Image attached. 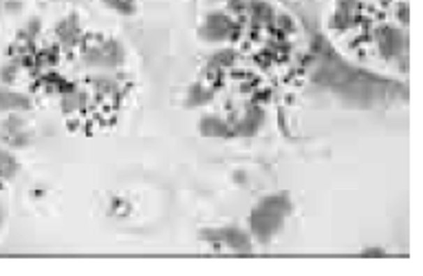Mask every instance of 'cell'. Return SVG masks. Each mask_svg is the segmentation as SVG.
<instances>
[{"instance_id": "obj_17", "label": "cell", "mask_w": 423, "mask_h": 276, "mask_svg": "<svg viewBox=\"0 0 423 276\" xmlns=\"http://www.w3.org/2000/svg\"><path fill=\"white\" fill-rule=\"evenodd\" d=\"M18 73V64H5L3 68H0V82H5V85H9V82H13V78H16Z\"/></svg>"}, {"instance_id": "obj_10", "label": "cell", "mask_w": 423, "mask_h": 276, "mask_svg": "<svg viewBox=\"0 0 423 276\" xmlns=\"http://www.w3.org/2000/svg\"><path fill=\"white\" fill-rule=\"evenodd\" d=\"M249 16L253 20L256 27H265V24H274L276 20V11L269 3H265V0H249Z\"/></svg>"}, {"instance_id": "obj_21", "label": "cell", "mask_w": 423, "mask_h": 276, "mask_svg": "<svg viewBox=\"0 0 423 276\" xmlns=\"http://www.w3.org/2000/svg\"><path fill=\"white\" fill-rule=\"evenodd\" d=\"M399 20L408 24V5H399Z\"/></svg>"}, {"instance_id": "obj_19", "label": "cell", "mask_w": 423, "mask_h": 276, "mask_svg": "<svg viewBox=\"0 0 423 276\" xmlns=\"http://www.w3.org/2000/svg\"><path fill=\"white\" fill-rule=\"evenodd\" d=\"M362 254L364 256H386V252L382 250V247H366Z\"/></svg>"}, {"instance_id": "obj_13", "label": "cell", "mask_w": 423, "mask_h": 276, "mask_svg": "<svg viewBox=\"0 0 423 276\" xmlns=\"http://www.w3.org/2000/svg\"><path fill=\"white\" fill-rule=\"evenodd\" d=\"M84 104H87V93L80 91V89H73L62 95V110L64 113H73V110L82 108Z\"/></svg>"}, {"instance_id": "obj_1", "label": "cell", "mask_w": 423, "mask_h": 276, "mask_svg": "<svg viewBox=\"0 0 423 276\" xmlns=\"http://www.w3.org/2000/svg\"><path fill=\"white\" fill-rule=\"evenodd\" d=\"M291 199L287 192H280V195H269L258 201L256 208L249 215V228L251 234L260 243H269L276 234L280 232L282 224H285L287 215L291 212Z\"/></svg>"}, {"instance_id": "obj_5", "label": "cell", "mask_w": 423, "mask_h": 276, "mask_svg": "<svg viewBox=\"0 0 423 276\" xmlns=\"http://www.w3.org/2000/svg\"><path fill=\"white\" fill-rule=\"evenodd\" d=\"M265 124V108L260 106H251L247 108V113L241 122H236L232 126V135H241V137H251L256 135Z\"/></svg>"}, {"instance_id": "obj_12", "label": "cell", "mask_w": 423, "mask_h": 276, "mask_svg": "<svg viewBox=\"0 0 423 276\" xmlns=\"http://www.w3.org/2000/svg\"><path fill=\"white\" fill-rule=\"evenodd\" d=\"M18 170H20V166H18V161H16V157H13L9 150L0 144V177L3 179H13L18 175Z\"/></svg>"}, {"instance_id": "obj_18", "label": "cell", "mask_w": 423, "mask_h": 276, "mask_svg": "<svg viewBox=\"0 0 423 276\" xmlns=\"http://www.w3.org/2000/svg\"><path fill=\"white\" fill-rule=\"evenodd\" d=\"M249 3L247 0H230V9L232 11H247Z\"/></svg>"}, {"instance_id": "obj_2", "label": "cell", "mask_w": 423, "mask_h": 276, "mask_svg": "<svg viewBox=\"0 0 423 276\" xmlns=\"http://www.w3.org/2000/svg\"><path fill=\"white\" fill-rule=\"evenodd\" d=\"M236 34H238V24H234V20L223 11L209 13L199 29V36L205 43H223V40L234 38Z\"/></svg>"}, {"instance_id": "obj_16", "label": "cell", "mask_w": 423, "mask_h": 276, "mask_svg": "<svg viewBox=\"0 0 423 276\" xmlns=\"http://www.w3.org/2000/svg\"><path fill=\"white\" fill-rule=\"evenodd\" d=\"M104 3L110 9L124 13V16H131V13H135V0H104Z\"/></svg>"}, {"instance_id": "obj_4", "label": "cell", "mask_w": 423, "mask_h": 276, "mask_svg": "<svg viewBox=\"0 0 423 276\" xmlns=\"http://www.w3.org/2000/svg\"><path fill=\"white\" fill-rule=\"evenodd\" d=\"M121 60H124V49L115 40H106V43L87 51V62L95 66H117Z\"/></svg>"}, {"instance_id": "obj_7", "label": "cell", "mask_w": 423, "mask_h": 276, "mask_svg": "<svg viewBox=\"0 0 423 276\" xmlns=\"http://www.w3.org/2000/svg\"><path fill=\"white\" fill-rule=\"evenodd\" d=\"M31 100L24 93L13 91L5 85H0V110L3 113H18V110H29Z\"/></svg>"}, {"instance_id": "obj_20", "label": "cell", "mask_w": 423, "mask_h": 276, "mask_svg": "<svg viewBox=\"0 0 423 276\" xmlns=\"http://www.w3.org/2000/svg\"><path fill=\"white\" fill-rule=\"evenodd\" d=\"M359 3V0H337V7L340 9H352Z\"/></svg>"}, {"instance_id": "obj_23", "label": "cell", "mask_w": 423, "mask_h": 276, "mask_svg": "<svg viewBox=\"0 0 423 276\" xmlns=\"http://www.w3.org/2000/svg\"><path fill=\"white\" fill-rule=\"evenodd\" d=\"M0 11H3V0H0Z\"/></svg>"}, {"instance_id": "obj_15", "label": "cell", "mask_w": 423, "mask_h": 276, "mask_svg": "<svg viewBox=\"0 0 423 276\" xmlns=\"http://www.w3.org/2000/svg\"><path fill=\"white\" fill-rule=\"evenodd\" d=\"M234 51H230V49H225V51H218V53H214L212 55V60H209V68H225V66H230V64H234Z\"/></svg>"}, {"instance_id": "obj_3", "label": "cell", "mask_w": 423, "mask_h": 276, "mask_svg": "<svg viewBox=\"0 0 423 276\" xmlns=\"http://www.w3.org/2000/svg\"><path fill=\"white\" fill-rule=\"evenodd\" d=\"M375 43L384 58H399L408 47V38L401 29H397V27L384 24L375 31Z\"/></svg>"}, {"instance_id": "obj_22", "label": "cell", "mask_w": 423, "mask_h": 276, "mask_svg": "<svg viewBox=\"0 0 423 276\" xmlns=\"http://www.w3.org/2000/svg\"><path fill=\"white\" fill-rule=\"evenodd\" d=\"M3 224H5V210H3V205H0V228H3Z\"/></svg>"}, {"instance_id": "obj_8", "label": "cell", "mask_w": 423, "mask_h": 276, "mask_svg": "<svg viewBox=\"0 0 423 276\" xmlns=\"http://www.w3.org/2000/svg\"><path fill=\"white\" fill-rule=\"evenodd\" d=\"M55 34H58L62 45H66V47L75 45L80 40V34H82L80 18L75 16V13H70V16H66L62 22H58V27H55Z\"/></svg>"}, {"instance_id": "obj_6", "label": "cell", "mask_w": 423, "mask_h": 276, "mask_svg": "<svg viewBox=\"0 0 423 276\" xmlns=\"http://www.w3.org/2000/svg\"><path fill=\"white\" fill-rule=\"evenodd\" d=\"M218 239H221V245H228L230 250H234V252H241V254L251 252V237L241 228H234V226L232 228H221L218 230Z\"/></svg>"}, {"instance_id": "obj_14", "label": "cell", "mask_w": 423, "mask_h": 276, "mask_svg": "<svg viewBox=\"0 0 423 276\" xmlns=\"http://www.w3.org/2000/svg\"><path fill=\"white\" fill-rule=\"evenodd\" d=\"M331 29L335 31H346L348 27L352 24V9H340L337 7V11L331 16Z\"/></svg>"}, {"instance_id": "obj_9", "label": "cell", "mask_w": 423, "mask_h": 276, "mask_svg": "<svg viewBox=\"0 0 423 276\" xmlns=\"http://www.w3.org/2000/svg\"><path fill=\"white\" fill-rule=\"evenodd\" d=\"M199 133L203 137H232V126L218 115H205L199 122Z\"/></svg>"}, {"instance_id": "obj_11", "label": "cell", "mask_w": 423, "mask_h": 276, "mask_svg": "<svg viewBox=\"0 0 423 276\" xmlns=\"http://www.w3.org/2000/svg\"><path fill=\"white\" fill-rule=\"evenodd\" d=\"M212 98H214L212 89H207V87H203V85H192V87L188 89V95H186V106H188V108H199V106L209 104Z\"/></svg>"}]
</instances>
